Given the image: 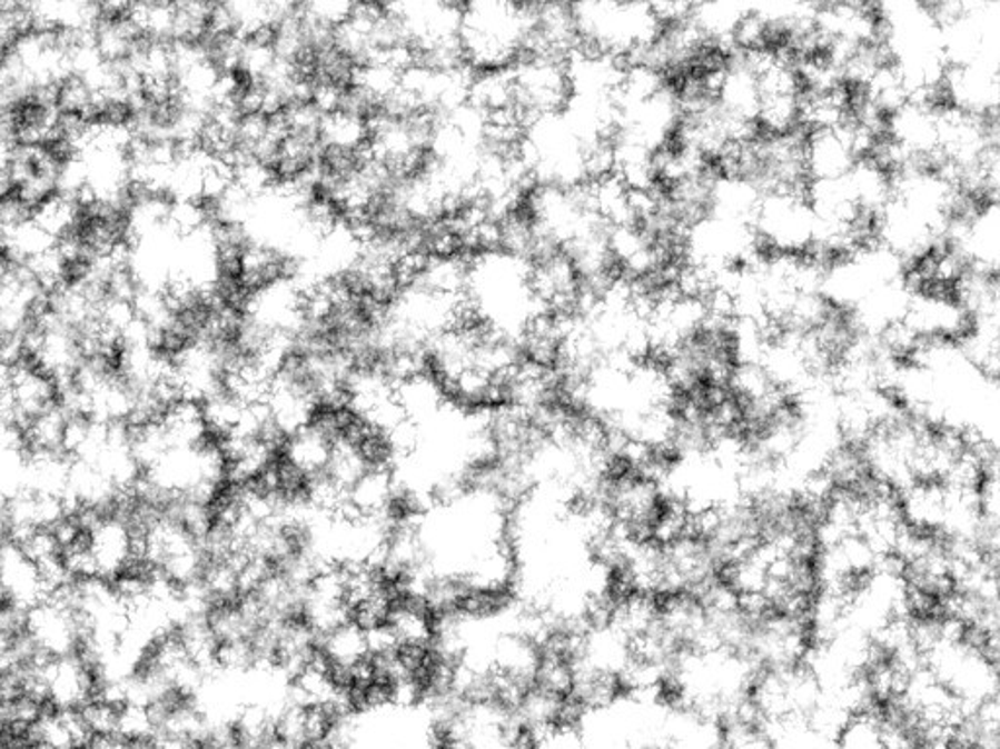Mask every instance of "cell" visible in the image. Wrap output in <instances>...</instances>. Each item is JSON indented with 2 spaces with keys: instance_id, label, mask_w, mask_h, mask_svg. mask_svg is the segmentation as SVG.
Returning <instances> with one entry per match:
<instances>
[{
  "instance_id": "obj_6",
  "label": "cell",
  "mask_w": 1000,
  "mask_h": 749,
  "mask_svg": "<svg viewBox=\"0 0 1000 749\" xmlns=\"http://www.w3.org/2000/svg\"><path fill=\"white\" fill-rule=\"evenodd\" d=\"M155 733H157V718L149 705L128 702L121 707L118 715V738L129 743H139L152 740Z\"/></svg>"
},
{
  "instance_id": "obj_7",
  "label": "cell",
  "mask_w": 1000,
  "mask_h": 749,
  "mask_svg": "<svg viewBox=\"0 0 1000 749\" xmlns=\"http://www.w3.org/2000/svg\"><path fill=\"white\" fill-rule=\"evenodd\" d=\"M79 712L92 738L118 736V715H120L118 707L102 699H92Z\"/></svg>"
},
{
  "instance_id": "obj_3",
  "label": "cell",
  "mask_w": 1000,
  "mask_h": 749,
  "mask_svg": "<svg viewBox=\"0 0 1000 749\" xmlns=\"http://www.w3.org/2000/svg\"><path fill=\"white\" fill-rule=\"evenodd\" d=\"M90 552L97 562L98 578L112 582L113 578L136 565V535L126 519L106 516L87 533Z\"/></svg>"
},
{
  "instance_id": "obj_2",
  "label": "cell",
  "mask_w": 1000,
  "mask_h": 749,
  "mask_svg": "<svg viewBox=\"0 0 1000 749\" xmlns=\"http://www.w3.org/2000/svg\"><path fill=\"white\" fill-rule=\"evenodd\" d=\"M97 670L80 653L49 658L46 699L51 709L80 710L97 695Z\"/></svg>"
},
{
  "instance_id": "obj_1",
  "label": "cell",
  "mask_w": 1000,
  "mask_h": 749,
  "mask_svg": "<svg viewBox=\"0 0 1000 749\" xmlns=\"http://www.w3.org/2000/svg\"><path fill=\"white\" fill-rule=\"evenodd\" d=\"M26 635L49 658L79 652L87 625L79 611L61 598H49L26 613Z\"/></svg>"
},
{
  "instance_id": "obj_4",
  "label": "cell",
  "mask_w": 1000,
  "mask_h": 749,
  "mask_svg": "<svg viewBox=\"0 0 1000 749\" xmlns=\"http://www.w3.org/2000/svg\"><path fill=\"white\" fill-rule=\"evenodd\" d=\"M10 392L17 402L22 426L33 416L41 415L57 405V387L53 379L43 373L40 367L33 366L32 361L12 367Z\"/></svg>"
},
{
  "instance_id": "obj_5",
  "label": "cell",
  "mask_w": 1000,
  "mask_h": 749,
  "mask_svg": "<svg viewBox=\"0 0 1000 749\" xmlns=\"http://www.w3.org/2000/svg\"><path fill=\"white\" fill-rule=\"evenodd\" d=\"M89 728L82 722L79 710H57L49 707L30 732L32 746L46 749L89 748Z\"/></svg>"
}]
</instances>
